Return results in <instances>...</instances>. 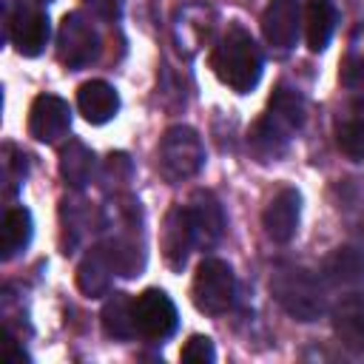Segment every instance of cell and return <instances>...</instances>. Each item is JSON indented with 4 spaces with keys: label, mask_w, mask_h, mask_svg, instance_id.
I'll return each instance as SVG.
<instances>
[{
    "label": "cell",
    "mask_w": 364,
    "mask_h": 364,
    "mask_svg": "<svg viewBox=\"0 0 364 364\" xmlns=\"http://www.w3.org/2000/svg\"><path fill=\"white\" fill-rule=\"evenodd\" d=\"M102 185L111 188V185H125L131 179V159L125 154H111L102 165Z\"/></svg>",
    "instance_id": "cb8c5ba5"
},
{
    "label": "cell",
    "mask_w": 364,
    "mask_h": 364,
    "mask_svg": "<svg viewBox=\"0 0 364 364\" xmlns=\"http://www.w3.org/2000/svg\"><path fill=\"white\" fill-rule=\"evenodd\" d=\"M97 57H100V34L91 26V20L82 17L80 11L65 14L57 28V60L65 68L80 71L91 65Z\"/></svg>",
    "instance_id": "8992f818"
},
{
    "label": "cell",
    "mask_w": 364,
    "mask_h": 364,
    "mask_svg": "<svg viewBox=\"0 0 364 364\" xmlns=\"http://www.w3.org/2000/svg\"><path fill=\"white\" fill-rule=\"evenodd\" d=\"M299 216H301V193L296 188H282L264 208L262 213V228L267 239L284 245L296 236L299 230Z\"/></svg>",
    "instance_id": "8fae6325"
},
{
    "label": "cell",
    "mask_w": 364,
    "mask_h": 364,
    "mask_svg": "<svg viewBox=\"0 0 364 364\" xmlns=\"http://www.w3.org/2000/svg\"><path fill=\"white\" fill-rule=\"evenodd\" d=\"M60 173L71 188H85L94 173V154L80 139H68L60 151Z\"/></svg>",
    "instance_id": "44dd1931"
},
{
    "label": "cell",
    "mask_w": 364,
    "mask_h": 364,
    "mask_svg": "<svg viewBox=\"0 0 364 364\" xmlns=\"http://www.w3.org/2000/svg\"><path fill=\"white\" fill-rule=\"evenodd\" d=\"M336 145L338 151L353 159V162H364V108H350L347 114L338 117L336 122Z\"/></svg>",
    "instance_id": "603a6c76"
},
{
    "label": "cell",
    "mask_w": 364,
    "mask_h": 364,
    "mask_svg": "<svg viewBox=\"0 0 364 364\" xmlns=\"http://www.w3.org/2000/svg\"><path fill=\"white\" fill-rule=\"evenodd\" d=\"M324 279L341 287H355L364 282V253L358 247H336L324 264Z\"/></svg>",
    "instance_id": "ffe728a7"
},
{
    "label": "cell",
    "mask_w": 364,
    "mask_h": 364,
    "mask_svg": "<svg viewBox=\"0 0 364 364\" xmlns=\"http://www.w3.org/2000/svg\"><path fill=\"white\" fill-rule=\"evenodd\" d=\"M338 80H341V85H344L347 91H353L355 97H364V60H361V57L344 60Z\"/></svg>",
    "instance_id": "484cf974"
},
{
    "label": "cell",
    "mask_w": 364,
    "mask_h": 364,
    "mask_svg": "<svg viewBox=\"0 0 364 364\" xmlns=\"http://www.w3.org/2000/svg\"><path fill=\"white\" fill-rule=\"evenodd\" d=\"M77 108L91 125H102L117 117L119 111V94L105 80H88L77 91Z\"/></svg>",
    "instance_id": "2e32d148"
},
{
    "label": "cell",
    "mask_w": 364,
    "mask_h": 364,
    "mask_svg": "<svg viewBox=\"0 0 364 364\" xmlns=\"http://www.w3.org/2000/svg\"><path fill=\"white\" fill-rule=\"evenodd\" d=\"M210 31H213V11L208 6L188 3L179 9L176 23H173V40L182 54L188 57L196 54V48L210 37Z\"/></svg>",
    "instance_id": "5bb4252c"
},
{
    "label": "cell",
    "mask_w": 364,
    "mask_h": 364,
    "mask_svg": "<svg viewBox=\"0 0 364 364\" xmlns=\"http://www.w3.org/2000/svg\"><path fill=\"white\" fill-rule=\"evenodd\" d=\"M336 3L333 0H307L304 3V37L310 51H324L336 31Z\"/></svg>",
    "instance_id": "d6986e66"
},
{
    "label": "cell",
    "mask_w": 364,
    "mask_h": 364,
    "mask_svg": "<svg viewBox=\"0 0 364 364\" xmlns=\"http://www.w3.org/2000/svg\"><path fill=\"white\" fill-rule=\"evenodd\" d=\"M48 34H51L48 17L40 9H17L14 14H9V40L17 54L37 57L46 48Z\"/></svg>",
    "instance_id": "7c38bea8"
},
{
    "label": "cell",
    "mask_w": 364,
    "mask_h": 364,
    "mask_svg": "<svg viewBox=\"0 0 364 364\" xmlns=\"http://www.w3.org/2000/svg\"><path fill=\"white\" fill-rule=\"evenodd\" d=\"M31 3H40V6H46V3H51V0H31Z\"/></svg>",
    "instance_id": "83f0119b"
},
{
    "label": "cell",
    "mask_w": 364,
    "mask_h": 364,
    "mask_svg": "<svg viewBox=\"0 0 364 364\" xmlns=\"http://www.w3.org/2000/svg\"><path fill=\"white\" fill-rule=\"evenodd\" d=\"M270 290L273 299L284 307V313L296 321H316L324 313V287L304 267H276V273L270 276Z\"/></svg>",
    "instance_id": "3957f363"
},
{
    "label": "cell",
    "mask_w": 364,
    "mask_h": 364,
    "mask_svg": "<svg viewBox=\"0 0 364 364\" xmlns=\"http://www.w3.org/2000/svg\"><path fill=\"white\" fill-rule=\"evenodd\" d=\"M71 128V108L63 97H54V94H40L31 108H28V134L37 139V142H57L68 134Z\"/></svg>",
    "instance_id": "30bf717a"
},
{
    "label": "cell",
    "mask_w": 364,
    "mask_h": 364,
    "mask_svg": "<svg viewBox=\"0 0 364 364\" xmlns=\"http://www.w3.org/2000/svg\"><path fill=\"white\" fill-rule=\"evenodd\" d=\"M185 210H188V222H191L196 247H205V250L216 247L219 239L225 236V210H222L219 199L210 191H193Z\"/></svg>",
    "instance_id": "ba28073f"
},
{
    "label": "cell",
    "mask_w": 364,
    "mask_h": 364,
    "mask_svg": "<svg viewBox=\"0 0 364 364\" xmlns=\"http://www.w3.org/2000/svg\"><path fill=\"white\" fill-rule=\"evenodd\" d=\"M182 361H193V364H210L216 358V350H213V341L208 336H191L179 353Z\"/></svg>",
    "instance_id": "d4e9b609"
},
{
    "label": "cell",
    "mask_w": 364,
    "mask_h": 364,
    "mask_svg": "<svg viewBox=\"0 0 364 364\" xmlns=\"http://www.w3.org/2000/svg\"><path fill=\"white\" fill-rule=\"evenodd\" d=\"M301 26H304V11L299 0H270L262 14V34L267 46L279 51H287L296 46Z\"/></svg>",
    "instance_id": "9c48e42d"
},
{
    "label": "cell",
    "mask_w": 364,
    "mask_h": 364,
    "mask_svg": "<svg viewBox=\"0 0 364 364\" xmlns=\"http://www.w3.org/2000/svg\"><path fill=\"white\" fill-rule=\"evenodd\" d=\"M301 122H304V100H301V94L287 88V85H276V91L270 94L267 111L253 122V128L247 134L250 154L259 162L279 159L284 154L287 142L293 139V134L301 128Z\"/></svg>",
    "instance_id": "6da1fadb"
},
{
    "label": "cell",
    "mask_w": 364,
    "mask_h": 364,
    "mask_svg": "<svg viewBox=\"0 0 364 364\" xmlns=\"http://www.w3.org/2000/svg\"><path fill=\"white\" fill-rule=\"evenodd\" d=\"M114 262L102 247H94L91 253L82 256V262L77 264V287L88 296V299H100V296H108L111 290V276H114Z\"/></svg>",
    "instance_id": "e0dca14e"
},
{
    "label": "cell",
    "mask_w": 364,
    "mask_h": 364,
    "mask_svg": "<svg viewBox=\"0 0 364 364\" xmlns=\"http://www.w3.org/2000/svg\"><path fill=\"white\" fill-rule=\"evenodd\" d=\"M262 65H264V60H262L256 40L239 23L228 26L222 40L210 51L213 74L236 94H247L250 88H256V82L262 77Z\"/></svg>",
    "instance_id": "7a4b0ae2"
},
{
    "label": "cell",
    "mask_w": 364,
    "mask_h": 364,
    "mask_svg": "<svg viewBox=\"0 0 364 364\" xmlns=\"http://www.w3.org/2000/svg\"><path fill=\"white\" fill-rule=\"evenodd\" d=\"M31 233H34V225H31V213L26 208H9L6 216H3V239H0V250H3V259H14L20 250L28 247L31 242Z\"/></svg>",
    "instance_id": "7402d4cb"
},
{
    "label": "cell",
    "mask_w": 364,
    "mask_h": 364,
    "mask_svg": "<svg viewBox=\"0 0 364 364\" xmlns=\"http://www.w3.org/2000/svg\"><path fill=\"white\" fill-rule=\"evenodd\" d=\"M205 165V145L191 125H171L156 145V168L168 182H185Z\"/></svg>",
    "instance_id": "277c9868"
},
{
    "label": "cell",
    "mask_w": 364,
    "mask_h": 364,
    "mask_svg": "<svg viewBox=\"0 0 364 364\" xmlns=\"http://www.w3.org/2000/svg\"><path fill=\"white\" fill-rule=\"evenodd\" d=\"M333 330L347 350L364 353V296L361 293H347L336 301Z\"/></svg>",
    "instance_id": "9a60e30c"
},
{
    "label": "cell",
    "mask_w": 364,
    "mask_h": 364,
    "mask_svg": "<svg viewBox=\"0 0 364 364\" xmlns=\"http://www.w3.org/2000/svg\"><path fill=\"white\" fill-rule=\"evenodd\" d=\"M82 6H85L94 17H100V20H105V23H114V20H119L125 0H82Z\"/></svg>",
    "instance_id": "4316f807"
},
{
    "label": "cell",
    "mask_w": 364,
    "mask_h": 364,
    "mask_svg": "<svg viewBox=\"0 0 364 364\" xmlns=\"http://www.w3.org/2000/svg\"><path fill=\"white\" fill-rule=\"evenodd\" d=\"M100 318H102L105 336L117 341H131L134 336H139L136 318H134V299L128 293H108V301L102 304Z\"/></svg>",
    "instance_id": "ac0fdd59"
},
{
    "label": "cell",
    "mask_w": 364,
    "mask_h": 364,
    "mask_svg": "<svg viewBox=\"0 0 364 364\" xmlns=\"http://www.w3.org/2000/svg\"><path fill=\"white\" fill-rule=\"evenodd\" d=\"M134 318H136V330L139 336L151 338V341H165L176 333L179 316H176V304L171 301V296L159 287H148L134 299Z\"/></svg>",
    "instance_id": "52a82bcc"
},
{
    "label": "cell",
    "mask_w": 364,
    "mask_h": 364,
    "mask_svg": "<svg viewBox=\"0 0 364 364\" xmlns=\"http://www.w3.org/2000/svg\"><path fill=\"white\" fill-rule=\"evenodd\" d=\"M159 245H162V256H165V262H168L173 270H182L185 262H188L191 247H196L185 205H173V208L168 210V216H165V222H162Z\"/></svg>",
    "instance_id": "4fadbf2b"
},
{
    "label": "cell",
    "mask_w": 364,
    "mask_h": 364,
    "mask_svg": "<svg viewBox=\"0 0 364 364\" xmlns=\"http://www.w3.org/2000/svg\"><path fill=\"white\" fill-rule=\"evenodd\" d=\"M233 293H236V279L230 264L222 259H202L191 284V299L196 310L208 316H222L233 304Z\"/></svg>",
    "instance_id": "5b68a950"
}]
</instances>
